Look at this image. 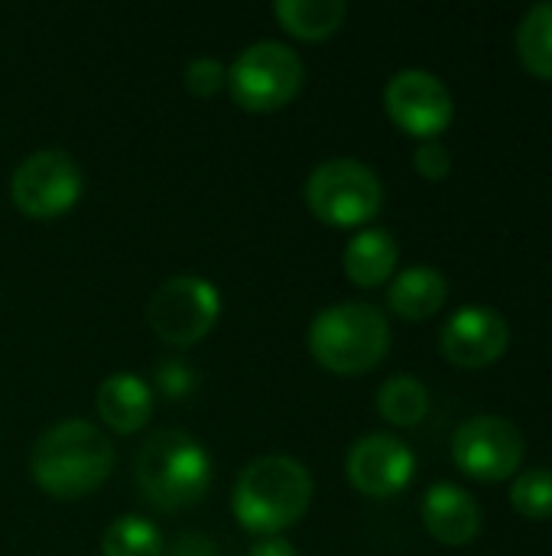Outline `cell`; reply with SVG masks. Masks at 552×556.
<instances>
[{"label":"cell","mask_w":552,"mask_h":556,"mask_svg":"<svg viewBox=\"0 0 552 556\" xmlns=\"http://www.w3.org/2000/svg\"><path fill=\"white\" fill-rule=\"evenodd\" d=\"M81 195V169L65 150H36L10 176V199L29 218H59Z\"/></svg>","instance_id":"ba28073f"},{"label":"cell","mask_w":552,"mask_h":556,"mask_svg":"<svg viewBox=\"0 0 552 556\" xmlns=\"http://www.w3.org/2000/svg\"><path fill=\"white\" fill-rule=\"evenodd\" d=\"M251 556H299V554H296V547H293L290 541H283V538H264L260 544H254Z\"/></svg>","instance_id":"484cf974"},{"label":"cell","mask_w":552,"mask_h":556,"mask_svg":"<svg viewBox=\"0 0 552 556\" xmlns=\"http://www.w3.org/2000/svg\"><path fill=\"white\" fill-rule=\"evenodd\" d=\"M133 479L153 508L185 511L205 498L211 485V459L195 437L182 430H159L140 446Z\"/></svg>","instance_id":"3957f363"},{"label":"cell","mask_w":552,"mask_h":556,"mask_svg":"<svg viewBox=\"0 0 552 556\" xmlns=\"http://www.w3.org/2000/svg\"><path fill=\"white\" fill-rule=\"evenodd\" d=\"M218 313H221L218 287L192 274L163 280L146 303L150 329L166 345H179V349L202 342L215 329Z\"/></svg>","instance_id":"52a82bcc"},{"label":"cell","mask_w":552,"mask_h":556,"mask_svg":"<svg viewBox=\"0 0 552 556\" xmlns=\"http://www.w3.org/2000/svg\"><path fill=\"white\" fill-rule=\"evenodd\" d=\"M182 81H185V88H189L192 94L211 98V94H218V91L228 85V68H224L218 59L202 55V59H192V62L185 65Z\"/></svg>","instance_id":"603a6c76"},{"label":"cell","mask_w":552,"mask_h":556,"mask_svg":"<svg viewBox=\"0 0 552 556\" xmlns=\"http://www.w3.org/2000/svg\"><path fill=\"white\" fill-rule=\"evenodd\" d=\"M390 121L420 140H436L455 117V101L446 81L426 68H403L384 88Z\"/></svg>","instance_id":"30bf717a"},{"label":"cell","mask_w":552,"mask_h":556,"mask_svg":"<svg viewBox=\"0 0 552 556\" xmlns=\"http://www.w3.org/2000/svg\"><path fill=\"white\" fill-rule=\"evenodd\" d=\"M449 300V283L433 267H410L400 277H394L387 290V303L400 319L420 323L436 316Z\"/></svg>","instance_id":"9a60e30c"},{"label":"cell","mask_w":552,"mask_h":556,"mask_svg":"<svg viewBox=\"0 0 552 556\" xmlns=\"http://www.w3.org/2000/svg\"><path fill=\"white\" fill-rule=\"evenodd\" d=\"M312 502V476L299 459L264 456L254 459L234 485L231 508L234 518L264 538H277L293 528Z\"/></svg>","instance_id":"7a4b0ae2"},{"label":"cell","mask_w":552,"mask_h":556,"mask_svg":"<svg viewBox=\"0 0 552 556\" xmlns=\"http://www.w3.org/2000/svg\"><path fill=\"white\" fill-rule=\"evenodd\" d=\"M381 202H384V186L377 173L348 156L319 163L306 179L309 212L335 228L371 222L381 212Z\"/></svg>","instance_id":"5b68a950"},{"label":"cell","mask_w":552,"mask_h":556,"mask_svg":"<svg viewBox=\"0 0 552 556\" xmlns=\"http://www.w3.org/2000/svg\"><path fill=\"white\" fill-rule=\"evenodd\" d=\"M416 459L407 443L390 433L361 437L348 453V479L368 498H390L413 479Z\"/></svg>","instance_id":"8fae6325"},{"label":"cell","mask_w":552,"mask_h":556,"mask_svg":"<svg viewBox=\"0 0 552 556\" xmlns=\"http://www.w3.org/2000/svg\"><path fill=\"white\" fill-rule=\"evenodd\" d=\"M273 13L286 33L316 42L342 29L348 7L342 0H277Z\"/></svg>","instance_id":"e0dca14e"},{"label":"cell","mask_w":552,"mask_h":556,"mask_svg":"<svg viewBox=\"0 0 552 556\" xmlns=\"http://www.w3.org/2000/svg\"><path fill=\"white\" fill-rule=\"evenodd\" d=\"M303 59L277 39H260L247 46L228 68L231 98L247 111H280L303 88Z\"/></svg>","instance_id":"8992f818"},{"label":"cell","mask_w":552,"mask_h":556,"mask_svg":"<svg viewBox=\"0 0 552 556\" xmlns=\"http://www.w3.org/2000/svg\"><path fill=\"white\" fill-rule=\"evenodd\" d=\"M511 505L530 521L552 518V469H527L511 485Z\"/></svg>","instance_id":"44dd1931"},{"label":"cell","mask_w":552,"mask_h":556,"mask_svg":"<svg viewBox=\"0 0 552 556\" xmlns=\"http://www.w3.org/2000/svg\"><path fill=\"white\" fill-rule=\"evenodd\" d=\"M524 453H527L524 433L511 420L495 417V414H482V417L465 420L452 440L455 466L478 482L511 479L521 469Z\"/></svg>","instance_id":"9c48e42d"},{"label":"cell","mask_w":552,"mask_h":556,"mask_svg":"<svg viewBox=\"0 0 552 556\" xmlns=\"http://www.w3.org/2000/svg\"><path fill=\"white\" fill-rule=\"evenodd\" d=\"M195 384H198V378H195V371H192L185 362L166 358V362L156 365V371H153V388H150V391H156V394L166 397V401H185V397L195 391Z\"/></svg>","instance_id":"7402d4cb"},{"label":"cell","mask_w":552,"mask_h":556,"mask_svg":"<svg viewBox=\"0 0 552 556\" xmlns=\"http://www.w3.org/2000/svg\"><path fill=\"white\" fill-rule=\"evenodd\" d=\"M101 556H163V534L146 518L124 515L104 531Z\"/></svg>","instance_id":"ffe728a7"},{"label":"cell","mask_w":552,"mask_h":556,"mask_svg":"<svg viewBox=\"0 0 552 556\" xmlns=\"http://www.w3.org/2000/svg\"><path fill=\"white\" fill-rule=\"evenodd\" d=\"M517 55L524 68L543 81H552V3H537L517 26Z\"/></svg>","instance_id":"ac0fdd59"},{"label":"cell","mask_w":552,"mask_h":556,"mask_svg":"<svg viewBox=\"0 0 552 556\" xmlns=\"http://www.w3.org/2000/svg\"><path fill=\"white\" fill-rule=\"evenodd\" d=\"M377 410L394 427H416L429 414V391L423 381L397 375L384 381V388L377 391Z\"/></svg>","instance_id":"d6986e66"},{"label":"cell","mask_w":552,"mask_h":556,"mask_svg":"<svg viewBox=\"0 0 552 556\" xmlns=\"http://www.w3.org/2000/svg\"><path fill=\"white\" fill-rule=\"evenodd\" d=\"M114 469V450L107 437L88 424V420H62L49 427L33 453H29V472L36 485L62 502L85 498Z\"/></svg>","instance_id":"6da1fadb"},{"label":"cell","mask_w":552,"mask_h":556,"mask_svg":"<svg viewBox=\"0 0 552 556\" xmlns=\"http://www.w3.org/2000/svg\"><path fill=\"white\" fill-rule=\"evenodd\" d=\"M98 414L114 433H137L153 414V391L137 375H111L98 388Z\"/></svg>","instance_id":"5bb4252c"},{"label":"cell","mask_w":552,"mask_h":556,"mask_svg":"<svg viewBox=\"0 0 552 556\" xmlns=\"http://www.w3.org/2000/svg\"><path fill=\"white\" fill-rule=\"evenodd\" d=\"M390 349L387 316L371 303L325 306L309 326L312 358L335 375H364L381 365Z\"/></svg>","instance_id":"277c9868"},{"label":"cell","mask_w":552,"mask_h":556,"mask_svg":"<svg viewBox=\"0 0 552 556\" xmlns=\"http://www.w3.org/2000/svg\"><path fill=\"white\" fill-rule=\"evenodd\" d=\"M397 257H400V248L390 238V231L364 228L345 248V277L355 287H381L384 280H390Z\"/></svg>","instance_id":"2e32d148"},{"label":"cell","mask_w":552,"mask_h":556,"mask_svg":"<svg viewBox=\"0 0 552 556\" xmlns=\"http://www.w3.org/2000/svg\"><path fill=\"white\" fill-rule=\"evenodd\" d=\"M511 345L504 316L491 306H462L442 326V355L459 368H488Z\"/></svg>","instance_id":"7c38bea8"},{"label":"cell","mask_w":552,"mask_h":556,"mask_svg":"<svg viewBox=\"0 0 552 556\" xmlns=\"http://www.w3.org/2000/svg\"><path fill=\"white\" fill-rule=\"evenodd\" d=\"M413 166L423 179L429 182H439L452 173V156H449V147L439 143V140H423L413 153Z\"/></svg>","instance_id":"cb8c5ba5"},{"label":"cell","mask_w":552,"mask_h":556,"mask_svg":"<svg viewBox=\"0 0 552 556\" xmlns=\"http://www.w3.org/2000/svg\"><path fill=\"white\" fill-rule=\"evenodd\" d=\"M169 556H218L215 544L205 534H182L172 547Z\"/></svg>","instance_id":"d4e9b609"},{"label":"cell","mask_w":552,"mask_h":556,"mask_svg":"<svg viewBox=\"0 0 552 556\" xmlns=\"http://www.w3.org/2000/svg\"><path fill=\"white\" fill-rule=\"evenodd\" d=\"M423 525L439 544L465 547L482 531V508L465 489L452 482H439L423 498Z\"/></svg>","instance_id":"4fadbf2b"}]
</instances>
